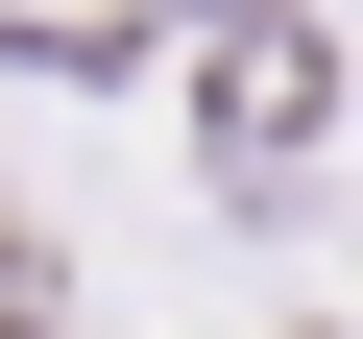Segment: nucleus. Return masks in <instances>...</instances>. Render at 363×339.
<instances>
[{"label":"nucleus","instance_id":"1","mask_svg":"<svg viewBox=\"0 0 363 339\" xmlns=\"http://www.w3.org/2000/svg\"><path fill=\"white\" fill-rule=\"evenodd\" d=\"M0 339H49V267H25V218H0Z\"/></svg>","mask_w":363,"mask_h":339}]
</instances>
